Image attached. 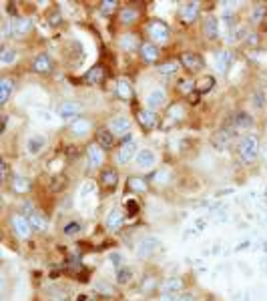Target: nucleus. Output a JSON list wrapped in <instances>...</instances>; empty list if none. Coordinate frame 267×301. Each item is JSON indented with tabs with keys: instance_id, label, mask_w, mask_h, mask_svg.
<instances>
[{
	"instance_id": "obj_16",
	"label": "nucleus",
	"mask_w": 267,
	"mask_h": 301,
	"mask_svg": "<svg viewBox=\"0 0 267 301\" xmlns=\"http://www.w3.org/2000/svg\"><path fill=\"white\" fill-rule=\"evenodd\" d=\"M10 189H12V193H18V195L30 193V189H32V181H30L28 177L14 175V177L10 179Z\"/></svg>"
},
{
	"instance_id": "obj_30",
	"label": "nucleus",
	"mask_w": 267,
	"mask_h": 301,
	"mask_svg": "<svg viewBox=\"0 0 267 301\" xmlns=\"http://www.w3.org/2000/svg\"><path fill=\"white\" fill-rule=\"evenodd\" d=\"M251 109H253V111H259V113H263V111L267 109V94H265L263 90H255V92L251 94Z\"/></svg>"
},
{
	"instance_id": "obj_29",
	"label": "nucleus",
	"mask_w": 267,
	"mask_h": 301,
	"mask_svg": "<svg viewBox=\"0 0 267 301\" xmlns=\"http://www.w3.org/2000/svg\"><path fill=\"white\" fill-rule=\"evenodd\" d=\"M69 129L75 137H87L90 133V123L87 119H77V121H73V125Z\"/></svg>"
},
{
	"instance_id": "obj_46",
	"label": "nucleus",
	"mask_w": 267,
	"mask_h": 301,
	"mask_svg": "<svg viewBox=\"0 0 267 301\" xmlns=\"http://www.w3.org/2000/svg\"><path fill=\"white\" fill-rule=\"evenodd\" d=\"M125 207H127V213H129V217H133L137 211H139V203L135 199H127L125 201Z\"/></svg>"
},
{
	"instance_id": "obj_27",
	"label": "nucleus",
	"mask_w": 267,
	"mask_h": 301,
	"mask_svg": "<svg viewBox=\"0 0 267 301\" xmlns=\"http://www.w3.org/2000/svg\"><path fill=\"white\" fill-rule=\"evenodd\" d=\"M14 90V82L10 76H4L2 80H0V105H6L8 103V98Z\"/></svg>"
},
{
	"instance_id": "obj_43",
	"label": "nucleus",
	"mask_w": 267,
	"mask_h": 301,
	"mask_svg": "<svg viewBox=\"0 0 267 301\" xmlns=\"http://www.w3.org/2000/svg\"><path fill=\"white\" fill-rule=\"evenodd\" d=\"M65 187H67V179H65V177H61V179L52 177V181H50V189H52V191L59 193V191H63Z\"/></svg>"
},
{
	"instance_id": "obj_19",
	"label": "nucleus",
	"mask_w": 267,
	"mask_h": 301,
	"mask_svg": "<svg viewBox=\"0 0 267 301\" xmlns=\"http://www.w3.org/2000/svg\"><path fill=\"white\" fill-rule=\"evenodd\" d=\"M203 34L209 40H215L219 36V22H217L215 16H211V14L205 16V20H203Z\"/></svg>"
},
{
	"instance_id": "obj_23",
	"label": "nucleus",
	"mask_w": 267,
	"mask_h": 301,
	"mask_svg": "<svg viewBox=\"0 0 267 301\" xmlns=\"http://www.w3.org/2000/svg\"><path fill=\"white\" fill-rule=\"evenodd\" d=\"M137 121L143 129H153L157 125V113L151 111V109H143L137 113Z\"/></svg>"
},
{
	"instance_id": "obj_2",
	"label": "nucleus",
	"mask_w": 267,
	"mask_h": 301,
	"mask_svg": "<svg viewBox=\"0 0 267 301\" xmlns=\"http://www.w3.org/2000/svg\"><path fill=\"white\" fill-rule=\"evenodd\" d=\"M137 139L135 137H129L121 143L119 150H117V163L119 165H129V161H135L137 157Z\"/></svg>"
},
{
	"instance_id": "obj_31",
	"label": "nucleus",
	"mask_w": 267,
	"mask_h": 301,
	"mask_svg": "<svg viewBox=\"0 0 267 301\" xmlns=\"http://www.w3.org/2000/svg\"><path fill=\"white\" fill-rule=\"evenodd\" d=\"M117 94L123 100H131L133 98V86H131V82L127 78H119L117 80Z\"/></svg>"
},
{
	"instance_id": "obj_36",
	"label": "nucleus",
	"mask_w": 267,
	"mask_h": 301,
	"mask_svg": "<svg viewBox=\"0 0 267 301\" xmlns=\"http://www.w3.org/2000/svg\"><path fill=\"white\" fill-rule=\"evenodd\" d=\"M115 277H117L119 285H129L133 281V269L131 267H119L117 273H115Z\"/></svg>"
},
{
	"instance_id": "obj_17",
	"label": "nucleus",
	"mask_w": 267,
	"mask_h": 301,
	"mask_svg": "<svg viewBox=\"0 0 267 301\" xmlns=\"http://www.w3.org/2000/svg\"><path fill=\"white\" fill-rule=\"evenodd\" d=\"M139 48H141V57H143L145 63L155 65V63L159 61V46H157V44H153V42H143Z\"/></svg>"
},
{
	"instance_id": "obj_8",
	"label": "nucleus",
	"mask_w": 267,
	"mask_h": 301,
	"mask_svg": "<svg viewBox=\"0 0 267 301\" xmlns=\"http://www.w3.org/2000/svg\"><path fill=\"white\" fill-rule=\"evenodd\" d=\"M46 145H48V139H46L44 135H30V137L26 139V143H24L26 153H28L30 157H38L42 150L46 149Z\"/></svg>"
},
{
	"instance_id": "obj_33",
	"label": "nucleus",
	"mask_w": 267,
	"mask_h": 301,
	"mask_svg": "<svg viewBox=\"0 0 267 301\" xmlns=\"http://www.w3.org/2000/svg\"><path fill=\"white\" fill-rule=\"evenodd\" d=\"M102 78H104V71H102V67H92V69L85 75V82H87V84H98Z\"/></svg>"
},
{
	"instance_id": "obj_14",
	"label": "nucleus",
	"mask_w": 267,
	"mask_h": 301,
	"mask_svg": "<svg viewBox=\"0 0 267 301\" xmlns=\"http://www.w3.org/2000/svg\"><path fill=\"white\" fill-rule=\"evenodd\" d=\"M87 159H89V167L90 169H98L104 161V150L98 145H89L87 149Z\"/></svg>"
},
{
	"instance_id": "obj_20",
	"label": "nucleus",
	"mask_w": 267,
	"mask_h": 301,
	"mask_svg": "<svg viewBox=\"0 0 267 301\" xmlns=\"http://www.w3.org/2000/svg\"><path fill=\"white\" fill-rule=\"evenodd\" d=\"M233 127L237 131H249L253 127V117L247 111H237L233 115Z\"/></svg>"
},
{
	"instance_id": "obj_5",
	"label": "nucleus",
	"mask_w": 267,
	"mask_h": 301,
	"mask_svg": "<svg viewBox=\"0 0 267 301\" xmlns=\"http://www.w3.org/2000/svg\"><path fill=\"white\" fill-rule=\"evenodd\" d=\"M10 227H12L14 235L20 237V239H28L30 233L34 231L32 225H30V221H28L24 215H12V217H10Z\"/></svg>"
},
{
	"instance_id": "obj_10",
	"label": "nucleus",
	"mask_w": 267,
	"mask_h": 301,
	"mask_svg": "<svg viewBox=\"0 0 267 301\" xmlns=\"http://www.w3.org/2000/svg\"><path fill=\"white\" fill-rule=\"evenodd\" d=\"M109 131H111L115 137H125L127 133H131V121H129L127 117H123V115L113 117V119L109 121Z\"/></svg>"
},
{
	"instance_id": "obj_40",
	"label": "nucleus",
	"mask_w": 267,
	"mask_h": 301,
	"mask_svg": "<svg viewBox=\"0 0 267 301\" xmlns=\"http://www.w3.org/2000/svg\"><path fill=\"white\" fill-rule=\"evenodd\" d=\"M137 18H139V12H137L135 8H125V10L121 12V22H123V24H133Z\"/></svg>"
},
{
	"instance_id": "obj_32",
	"label": "nucleus",
	"mask_w": 267,
	"mask_h": 301,
	"mask_svg": "<svg viewBox=\"0 0 267 301\" xmlns=\"http://www.w3.org/2000/svg\"><path fill=\"white\" fill-rule=\"evenodd\" d=\"M16 59H18L16 50H14V48H10V46H4V48H2V53H0V65H4V67L14 65V63H16Z\"/></svg>"
},
{
	"instance_id": "obj_9",
	"label": "nucleus",
	"mask_w": 267,
	"mask_h": 301,
	"mask_svg": "<svg viewBox=\"0 0 267 301\" xmlns=\"http://www.w3.org/2000/svg\"><path fill=\"white\" fill-rule=\"evenodd\" d=\"M104 225L111 233H119L125 227V215L121 209H111L104 217Z\"/></svg>"
},
{
	"instance_id": "obj_15",
	"label": "nucleus",
	"mask_w": 267,
	"mask_h": 301,
	"mask_svg": "<svg viewBox=\"0 0 267 301\" xmlns=\"http://www.w3.org/2000/svg\"><path fill=\"white\" fill-rule=\"evenodd\" d=\"M10 28H12V36H24V34L30 32L32 20H30V18H20V16H16V18L10 20Z\"/></svg>"
},
{
	"instance_id": "obj_18",
	"label": "nucleus",
	"mask_w": 267,
	"mask_h": 301,
	"mask_svg": "<svg viewBox=\"0 0 267 301\" xmlns=\"http://www.w3.org/2000/svg\"><path fill=\"white\" fill-rule=\"evenodd\" d=\"M183 289V279L181 277H167L163 283H161V293L163 295H177L179 291Z\"/></svg>"
},
{
	"instance_id": "obj_38",
	"label": "nucleus",
	"mask_w": 267,
	"mask_h": 301,
	"mask_svg": "<svg viewBox=\"0 0 267 301\" xmlns=\"http://www.w3.org/2000/svg\"><path fill=\"white\" fill-rule=\"evenodd\" d=\"M81 231H83V223H81V221H69V223H65V227H63V233H65L67 237L79 235Z\"/></svg>"
},
{
	"instance_id": "obj_21",
	"label": "nucleus",
	"mask_w": 267,
	"mask_h": 301,
	"mask_svg": "<svg viewBox=\"0 0 267 301\" xmlns=\"http://www.w3.org/2000/svg\"><path fill=\"white\" fill-rule=\"evenodd\" d=\"M32 71L34 73H48V71H52V59L46 53L36 55L34 61H32Z\"/></svg>"
},
{
	"instance_id": "obj_42",
	"label": "nucleus",
	"mask_w": 267,
	"mask_h": 301,
	"mask_svg": "<svg viewBox=\"0 0 267 301\" xmlns=\"http://www.w3.org/2000/svg\"><path fill=\"white\" fill-rule=\"evenodd\" d=\"M169 179H171V175H169V171H167V169L157 171V173H155V177H153V181H155L157 185H165Z\"/></svg>"
},
{
	"instance_id": "obj_35",
	"label": "nucleus",
	"mask_w": 267,
	"mask_h": 301,
	"mask_svg": "<svg viewBox=\"0 0 267 301\" xmlns=\"http://www.w3.org/2000/svg\"><path fill=\"white\" fill-rule=\"evenodd\" d=\"M181 69V61H167L159 67V73L165 75V76H171V75H177Z\"/></svg>"
},
{
	"instance_id": "obj_25",
	"label": "nucleus",
	"mask_w": 267,
	"mask_h": 301,
	"mask_svg": "<svg viewBox=\"0 0 267 301\" xmlns=\"http://www.w3.org/2000/svg\"><path fill=\"white\" fill-rule=\"evenodd\" d=\"M100 183H102V187L104 189H115L117 187V183H119V173L115 171V169H102V173H100Z\"/></svg>"
},
{
	"instance_id": "obj_4",
	"label": "nucleus",
	"mask_w": 267,
	"mask_h": 301,
	"mask_svg": "<svg viewBox=\"0 0 267 301\" xmlns=\"http://www.w3.org/2000/svg\"><path fill=\"white\" fill-rule=\"evenodd\" d=\"M157 161H159V157H157L155 150L145 147V149H139V153L135 157V167L139 171H149V169H153L157 165Z\"/></svg>"
},
{
	"instance_id": "obj_41",
	"label": "nucleus",
	"mask_w": 267,
	"mask_h": 301,
	"mask_svg": "<svg viewBox=\"0 0 267 301\" xmlns=\"http://www.w3.org/2000/svg\"><path fill=\"white\" fill-rule=\"evenodd\" d=\"M229 139H231V133H229V131H225V129H221V131L217 133V137H215V147H217V149L227 147Z\"/></svg>"
},
{
	"instance_id": "obj_49",
	"label": "nucleus",
	"mask_w": 267,
	"mask_h": 301,
	"mask_svg": "<svg viewBox=\"0 0 267 301\" xmlns=\"http://www.w3.org/2000/svg\"><path fill=\"white\" fill-rule=\"evenodd\" d=\"M257 42H259V36H257V32H251V34L247 36V44H249V46H255Z\"/></svg>"
},
{
	"instance_id": "obj_50",
	"label": "nucleus",
	"mask_w": 267,
	"mask_h": 301,
	"mask_svg": "<svg viewBox=\"0 0 267 301\" xmlns=\"http://www.w3.org/2000/svg\"><path fill=\"white\" fill-rule=\"evenodd\" d=\"M177 301H197V299H195V297H193L191 293H185V295H181V297H179Z\"/></svg>"
},
{
	"instance_id": "obj_34",
	"label": "nucleus",
	"mask_w": 267,
	"mask_h": 301,
	"mask_svg": "<svg viewBox=\"0 0 267 301\" xmlns=\"http://www.w3.org/2000/svg\"><path fill=\"white\" fill-rule=\"evenodd\" d=\"M119 46L123 48V50H135L137 46H141L139 44V40H137V36L135 34H123L121 38H119Z\"/></svg>"
},
{
	"instance_id": "obj_6",
	"label": "nucleus",
	"mask_w": 267,
	"mask_h": 301,
	"mask_svg": "<svg viewBox=\"0 0 267 301\" xmlns=\"http://www.w3.org/2000/svg\"><path fill=\"white\" fill-rule=\"evenodd\" d=\"M81 113H83V107H81L79 103H75V100H65V103L59 105V109H57V115H59V119H63V121L79 119Z\"/></svg>"
},
{
	"instance_id": "obj_13",
	"label": "nucleus",
	"mask_w": 267,
	"mask_h": 301,
	"mask_svg": "<svg viewBox=\"0 0 267 301\" xmlns=\"http://www.w3.org/2000/svg\"><path fill=\"white\" fill-rule=\"evenodd\" d=\"M165 100H167V92H165L163 88H155V90H151V92L147 94L145 103H147V107L153 111V109H161V107L165 105Z\"/></svg>"
},
{
	"instance_id": "obj_44",
	"label": "nucleus",
	"mask_w": 267,
	"mask_h": 301,
	"mask_svg": "<svg viewBox=\"0 0 267 301\" xmlns=\"http://www.w3.org/2000/svg\"><path fill=\"white\" fill-rule=\"evenodd\" d=\"M0 179H2L4 183L10 179V167H8V161H6V159L0 161Z\"/></svg>"
},
{
	"instance_id": "obj_12",
	"label": "nucleus",
	"mask_w": 267,
	"mask_h": 301,
	"mask_svg": "<svg viewBox=\"0 0 267 301\" xmlns=\"http://www.w3.org/2000/svg\"><path fill=\"white\" fill-rule=\"evenodd\" d=\"M181 65H183L189 73H199V71H203L205 61H203V57L197 55V53H185V55L181 57Z\"/></svg>"
},
{
	"instance_id": "obj_39",
	"label": "nucleus",
	"mask_w": 267,
	"mask_h": 301,
	"mask_svg": "<svg viewBox=\"0 0 267 301\" xmlns=\"http://www.w3.org/2000/svg\"><path fill=\"white\" fill-rule=\"evenodd\" d=\"M267 14V8L263 4H257L253 10H251V24H259Z\"/></svg>"
},
{
	"instance_id": "obj_45",
	"label": "nucleus",
	"mask_w": 267,
	"mask_h": 301,
	"mask_svg": "<svg viewBox=\"0 0 267 301\" xmlns=\"http://www.w3.org/2000/svg\"><path fill=\"white\" fill-rule=\"evenodd\" d=\"M193 88H195L193 78H187V80H181V82H179V90H181L183 94H191V92H193Z\"/></svg>"
},
{
	"instance_id": "obj_3",
	"label": "nucleus",
	"mask_w": 267,
	"mask_h": 301,
	"mask_svg": "<svg viewBox=\"0 0 267 301\" xmlns=\"http://www.w3.org/2000/svg\"><path fill=\"white\" fill-rule=\"evenodd\" d=\"M149 36L153 38V44H167L169 36H171V30L161 20H151L149 22Z\"/></svg>"
},
{
	"instance_id": "obj_7",
	"label": "nucleus",
	"mask_w": 267,
	"mask_h": 301,
	"mask_svg": "<svg viewBox=\"0 0 267 301\" xmlns=\"http://www.w3.org/2000/svg\"><path fill=\"white\" fill-rule=\"evenodd\" d=\"M161 247V241H159L157 237H143L139 243H137V247H135V251H137V255L139 257H151L155 251Z\"/></svg>"
},
{
	"instance_id": "obj_53",
	"label": "nucleus",
	"mask_w": 267,
	"mask_h": 301,
	"mask_svg": "<svg viewBox=\"0 0 267 301\" xmlns=\"http://www.w3.org/2000/svg\"><path fill=\"white\" fill-rule=\"evenodd\" d=\"M265 197H267V189H265Z\"/></svg>"
},
{
	"instance_id": "obj_51",
	"label": "nucleus",
	"mask_w": 267,
	"mask_h": 301,
	"mask_svg": "<svg viewBox=\"0 0 267 301\" xmlns=\"http://www.w3.org/2000/svg\"><path fill=\"white\" fill-rule=\"evenodd\" d=\"M189 100H191V103H197V100H199V92H197V90H193V92L189 94Z\"/></svg>"
},
{
	"instance_id": "obj_1",
	"label": "nucleus",
	"mask_w": 267,
	"mask_h": 301,
	"mask_svg": "<svg viewBox=\"0 0 267 301\" xmlns=\"http://www.w3.org/2000/svg\"><path fill=\"white\" fill-rule=\"evenodd\" d=\"M259 153H261V149H259V137H257L255 133H249V135L241 137V141H239V157H241V161H243L245 165L255 163L257 157H259Z\"/></svg>"
},
{
	"instance_id": "obj_24",
	"label": "nucleus",
	"mask_w": 267,
	"mask_h": 301,
	"mask_svg": "<svg viewBox=\"0 0 267 301\" xmlns=\"http://www.w3.org/2000/svg\"><path fill=\"white\" fill-rule=\"evenodd\" d=\"M147 189H149V185H147V181L143 177L133 175V177L127 179V191H131L135 195H143V193H147Z\"/></svg>"
},
{
	"instance_id": "obj_11",
	"label": "nucleus",
	"mask_w": 267,
	"mask_h": 301,
	"mask_svg": "<svg viewBox=\"0 0 267 301\" xmlns=\"http://www.w3.org/2000/svg\"><path fill=\"white\" fill-rule=\"evenodd\" d=\"M215 69H217V73H221V75H225L229 69H231V63H233V55H231V50H227V48H221V50H217L215 53Z\"/></svg>"
},
{
	"instance_id": "obj_28",
	"label": "nucleus",
	"mask_w": 267,
	"mask_h": 301,
	"mask_svg": "<svg viewBox=\"0 0 267 301\" xmlns=\"http://www.w3.org/2000/svg\"><path fill=\"white\" fill-rule=\"evenodd\" d=\"M26 219L30 221V225H32V229H34V231L44 233V231L48 229V219H46L42 213H38V211H32V213H30Z\"/></svg>"
},
{
	"instance_id": "obj_52",
	"label": "nucleus",
	"mask_w": 267,
	"mask_h": 301,
	"mask_svg": "<svg viewBox=\"0 0 267 301\" xmlns=\"http://www.w3.org/2000/svg\"><path fill=\"white\" fill-rule=\"evenodd\" d=\"M261 157H263V159H265V163H267V145H265V147H263V150H261Z\"/></svg>"
},
{
	"instance_id": "obj_26",
	"label": "nucleus",
	"mask_w": 267,
	"mask_h": 301,
	"mask_svg": "<svg viewBox=\"0 0 267 301\" xmlns=\"http://www.w3.org/2000/svg\"><path fill=\"white\" fill-rule=\"evenodd\" d=\"M199 8H201L199 2H187V4H183V8H181L183 20L185 22H195L199 18Z\"/></svg>"
},
{
	"instance_id": "obj_47",
	"label": "nucleus",
	"mask_w": 267,
	"mask_h": 301,
	"mask_svg": "<svg viewBox=\"0 0 267 301\" xmlns=\"http://www.w3.org/2000/svg\"><path fill=\"white\" fill-rule=\"evenodd\" d=\"M169 117H171L173 121H175V119H177V121L183 119V107H181V105H173V107L169 109Z\"/></svg>"
},
{
	"instance_id": "obj_48",
	"label": "nucleus",
	"mask_w": 267,
	"mask_h": 301,
	"mask_svg": "<svg viewBox=\"0 0 267 301\" xmlns=\"http://www.w3.org/2000/svg\"><path fill=\"white\" fill-rule=\"evenodd\" d=\"M115 8H117V2H100V12L104 16H109L111 12H115Z\"/></svg>"
},
{
	"instance_id": "obj_22",
	"label": "nucleus",
	"mask_w": 267,
	"mask_h": 301,
	"mask_svg": "<svg viewBox=\"0 0 267 301\" xmlns=\"http://www.w3.org/2000/svg\"><path fill=\"white\" fill-rule=\"evenodd\" d=\"M96 145L102 149V150H109L115 147V135L109 131V129H100L96 133Z\"/></svg>"
},
{
	"instance_id": "obj_37",
	"label": "nucleus",
	"mask_w": 267,
	"mask_h": 301,
	"mask_svg": "<svg viewBox=\"0 0 267 301\" xmlns=\"http://www.w3.org/2000/svg\"><path fill=\"white\" fill-rule=\"evenodd\" d=\"M213 86H215V76H203V80L201 82H197V92L199 94H205V92H209Z\"/></svg>"
}]
</instances>
